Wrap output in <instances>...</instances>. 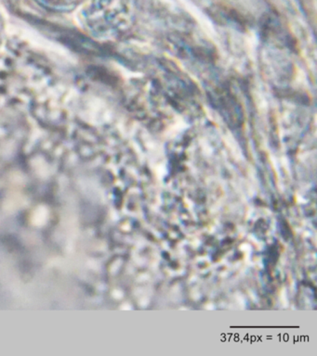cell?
I'll return each instance as SVG.
<instances>
[{
	"instance_id": "obj_1",
	"label": "cell",
	"mask_w": 317,
	"mask_h": 356,
	"mask_svg": "<svg viewBox=\"0 0 317 356\" xmlns=\"http://www.w3.org/2000/svg\"><path fill=\"white\" fill-rule=\"evenodd\" d=\"M49 7L59 10H72L77 6L84 4L87 0H40Z\"/></svg>"
},
{
	"instance_id": "obj_2",
	"label": "cell",
	"mask_w": 317,
	"mask_h": 356,
	"mask_svg": "<svg viewBox=\"0 0 317 356\" xmlns=\"http://www.w3.org/2000/svg\"><path fill=\"white\" fill-rule=\"evenodd\" d=\"M0 30H1V19H0Z\"/></svg>"
}]
</instances>
